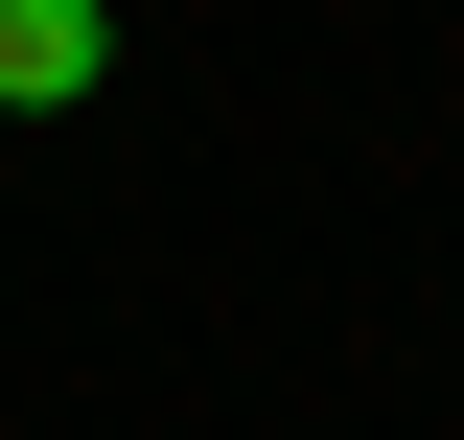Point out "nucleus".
Instances as JSON below:
<instances>
[{"label": "nucleus", "instance_id": "1", "mask_svg": "<svg viewBox=\"0 0 464 440\" xmlns=\"http://www.w3.org/2000/svg\"><path fill=\"white\" fill-rule=\"evenodd\" d=\"M116 70V0H0V116H70Z\"/></svg>", "mask_w": 464, "mask_h": 440}]
</instances>
